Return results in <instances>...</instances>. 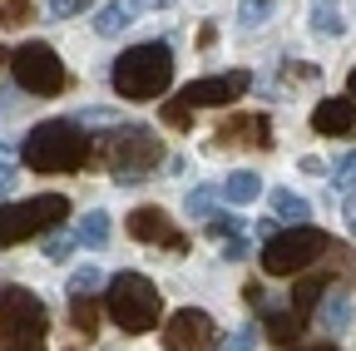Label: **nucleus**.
<instances>
[{
    "label": "nucleus",
    "mask_w": 356,
    "mask_h": 351,
    "mask_svg": "<svg viewBox=\"0 0 356 351\" xmlns=\"http://www.w3.org/2000/svg\"><path fill=\"white\" fill-rule=\"evenodd\" d=\"M89 154H95V144H89V134H84L74 119L35 124L30 134H25V144H20V158L35 173H74V168L89 163Z\"/></svg>",
    "instance_id": "nucleus-1"
},
{
    "label": "nucleus",
    "mask_w": 356,
    "mask_h": 351,
    "mask_svg": "<svg viewBox=\"0 0 356 351\" xmlns=\"http://www.w3.org/2000/svg\"><path fill=\"white\" fill-rule=\"evenodd\" d=\"M109 79H114V95H119V99L149 104V99H159L168 84H173V50L159 45V40L134 45V50H124V55L114 60Z\"/></svg>",
    "instance_id": "nucleus-2"
},
{
    "label": "nucleus",
    "mask_w": 356,
    "mask_h": 351,
    "mask_svg": "<svg viewBox=\"0 0 356 351\" xmlns=\"http://www.w3.org/2000/svg\"><path fill=\"white\" fill-rule=\"evenodd\" d=\"M104 307L109 317L124 327V332H154L159 317H163V302H159V287L144 277V272H119L109 277V292H104Z\"/></svg>",
    "instance_id": "nucleus-3"
},
{
    "label": "nucleus",
    "mask_w": 356,
    "mask_h": 351,
    "mask_svg": "<svg viewBox=\"0 0 356 351\" xmlns=\"http://www.w3.org/2000/svg\"><path fill=\"white\" fill-rule=\"evenodd\" d=\"M44 332H50V312L35 292L25 287L0 292V336L10 351H44Z\"/></svg>",
    "instance_id": "nucleus-4"
},
{
    "label": "nucleus",
    "mask_w": 356,
    "mask_h": 351,
    "mask_svg": "<svg viewBox=\"0 0 356 351\" xmlns=\"http://www.w3.org/2000/svg\"><path fill=\"white\" fill-rule=\"evenodd\" d=\"M337 243L322 233V228H287L277 233L273 243H262V272L267 277H292V272H307L312 262H322Z\"/></svg>",
    "instance_id": "nucleus-5"
},
{
    "label": "nucleus",
    "mask_w": 356,
    "mask_h": 351,
    "mask_svg": "<svg viewBox=\"0 0 356 351\" xmlns=\"http://www.w3.org/2000/svg\"><path fill=\"white\" fill-rule=\"evenodd\" d=\"M70 218V198L65 193H40V198H20V203H0V247L25 243L35 233H50Z\"/></svg>",
    "instance_id": "nucleus-6"
},
{
    "label": "nucleus",
    "mask_w": 356,
    "mask_h": 351,
    "mask_svg": "<svg viewBox=\"0 0 356 351\" xmlns=\"http://www.w3.org/2000/svg\"><path fill=\"white\" fill-rule=\"evenodd\" d=\"M159 163H163L159 134H149V129H119V134H114V144H109V168H114L119 183H144Z\"/></svg>",
    "instance_id": "nucleus-7"
},
{
    "label": "nucleus",
    "mask_w": 356,
    "mask_h": 351,
    "mask_svg": "<svg viewBox=\"0 0 356 351\" xmlns=\"http://www.w3.org/2000/svg\"><path fill=\"white\" fill-rule=\"evenodd\" d=\"M10 70H15V84H20L25 95H35V99H50V95L65 90V65H60V55L44 45V40L20 45L10 55Z\"/></svg>",
    "instance_id": "nucleus-8"
},
{
    "label": "nucleus",
    "mask_w": 356,
    "mask_h": 351,
    "mask_svg": "<svg viewBox=\"0 0 356 351\" xmlns=\"http://www.w3.org/2000/svg\"><path fill=\"white\" fill-rule=\"evenodd\" d=\"M163 346L168 351H213V317L203 307H184L163 322Z\"/></svg>",
    "instance_id": "nucleus-9"
},
{
    "label": "nucleus",
    "mask_w": 356,
    "mask_h": 351,
    "mask_svg": "<svg viewBox=\"0 0 356 351\" xmlns=\"http://www.w3.org/2000/svg\"><path fill=\"white\" fill-rule=\"evenodd\" d=\"M129 238H134V243H154V247H168L173 257H178V252H188V238H184V233H173L168 213H163V208H154V203L129 213Z\"/></svg>",
    "instance_id": "nucleus-10"
},
{
    "label": "nucleus",
    "mask_w": 356,
    "mask_h": 351,
    "mask_svg": "<svg viewBox=\"0 0 356 351\" xmlns=\"http://www.w3.org/2000/svg\"><path fill=\"white\" fill-rule=\"evenodd\" d=\"M252 84V74H208V79H193V84H184V99L188 109H218V104H233L243 90Z\"/></svg>",
    "instance_id": "nucleus-11"
},
{
    "label": "nucleus",
    "mask_w": 356,
    "mask_h": 351,
    "mask_svg": "<svg viewBox=\"0 0 356 351\" xmlns=\"http://www.w3.org/2000/svg\"><path fill=\"white\" fill-rule=\"evenodd\" d=\"M312 129L317 134H356V99L351 95H337V99H322L312 109Z\"/></svg>",
    "instance_id": "nucleus-12"
},
{
    "label": "nucleus",
    "mask_w": 356,
    "mask_h": 351,
    "mask_svg": "<svg viewBox=\"0 0 356 351\" xmlns=\"http://www.w3.org/2000/svg\"><path fill=\"white\" fill-rule=\"evenodd\" d=\"M139 15H144V10L134 6V0H109V6H99V10H95V35L114 40V35H124Z\"/></svg>",
    "instance_id": "nucleus-13"
},
{
    "label": "nucleus",
    "mask_w": 356,
    "mask_h": 351,
    "mask_svg": "<svg viewBox=\"0 0 356 351\" xmlns=\"http://www.w3.org/2000/svg\"><path fill=\"white\" fill-rule=\"evenodd\" d=\"M351 317H356V312H351V292H341V287H332V292L317 302V322H322V332H332V336L346 332Z\"/></svg>",
    "instance_id": "nucleus-14"
},
{
    "label": "nucleus",
    "mask_w": 356,
    "mask_h": 351,
    "mask_svg": "<svg viewBox=\"0 0 356 351\" xmlns=\"http://www.w3.org/2000/svg\"><path fill=\"white\" fill-rule=\"evenodd\" d=\"M267 203H273V213L282 218V223L307 228V213H312V203H307L302 193H292V188H273V193H267Z\"/></svg>",
    "instance_id": "nucleus-15"
},
{
    "label": "nucleus",
    "mask_w": 356,
    "mask_h": 351,
    "mask_svg": "<svg viewBox=\"0 0 356 351\" xmlns=\"http://www.w3.org/2000/svg\"><path fill=\"white\" fill-rule=\"evenodd\" d=\"M228 139H248V144H257V149H267L273 144V124H267V114H248V119H233L228 129H222Z\"/></svg>",
    "instance_id": "nucleus-16"
},
{
    "label": "nucleus",
    "mask_w": 356,
    "mask_h": 351,
    "mask_svg": "<svg viewBox=\"0 0 356 351\" xmlns=\"http://www.w3.org/2000/svg\"><path fill=\"white\" fill-rule=\"evenodd\" d=\"M262 332L273 336L277 346H297V336H302V312H267V322H262Z\"/></svg>",
    "instance_id": "nucleus-17"
},
{
    "label": "nucleus",
    "mask_w": 356,
    "mask_h": 351,
    "mask_svg": "<svg viewBox=\"0 0 356 351\" xmlns=\"http://www.w3.org/2000/svg\"><path fill=\"white\" fill-rule=\"evenodd\" d=\"M312 30L317 35H346V20H341V6L337 0H312Z\"/></svg>",
    "instance_id": "nucleus-18"
},
{
    "label": "nucleus",
    "mask_w": 356,
    "mask_h": 351,
    "mask_svg": "<svg viewBox=\"0 0 356 351\" xmlns=\"http://www.w3.org/2000/svg\"><path fill=\"white\" fill-rule=\"evenodd\" d=\"M327 292H332L327 277H302V282L292 287V312H312V307H317Z\"/></svg>",
    "instance_id": "nucleus-19"
},
{
    "label": "nucleus",
    "mask_w": 356,
    "mask_h": 351,
    "mask_svg": "<svg viewBox=\"0 0 356 351\" xmlns=\"http://www.w3.org/2000/svg\"><path fill=\"white\" fill-rule=\"evenodd\" d=\"M257 193H262L257 173H228V183H222V198H228V203H252Z\"/></svg>",
    "instance_id": "nucleus-20"
},
{
    "label": "nucleus",
    "mask_w": 356,
    "mask_h": 351,
    "mask_svg": "<svg viewBox=\"0 0 356 351\" xmlns=\"http://www.w3.org/2000/svg\"><path fill=\"white\" fill-rule=\"evenodd\" d=\"M273 15H277V0H243L238 6V25L243 30H262Z\"/></svg>",
    "instance_id": "nucleus-21"
},
{
    "label": "nucleus",
    "mask_w": 356,
    "mask_h": 351,
    "mask_svg": "<svg viewBox=\"0 0 356 351\" xmlns=\"http://www.w3.org/2000/svg\"><path fill=\"white\" fill-rule=\"evenodd\" d=\"M79 243H89V247H99V243H109V213H84L79 218Z\"/></svg>",
    "instance_id": "nucleus-22"
},
{
    "label": "nucleus",
    "mask_w": 356,
    "mask_h": 351,
    "mask_svg": "<svg viewBox=\"0 0 356 351\" xmlns=\"http://www.w3.org/2000/svg\"><path fill=\"white\" fill-rule=\"evenodd\" d=\"M99 287H104V272L95 268V262H89V268H79V272L70 277V287H65V292H70V302H74V297H95Z\"/></svg>",
    "instance_id": "nucleus-23"
},
{
    "label": "nucleus",
    "mask_w": 356,
    "mask_h": 351,
    "mask_svg": "<svg viewBox=\"0 0 356 351\" xmlns=\"http://www.w3.org/2000/svg\"><path fill=\"white\" fill-rule=\"evenodd\" d=\"M70 322H74L79 332H95V327H99V302H95V297H74V302H70Z\"/></svg>",
    "instance_id": "nucleus-24"
},
{
    "label": "nucleus",
    "mask_w": 356,
    "mask_h": 351,
    "mask_svg": "<svg viewBox=\"0 0 356 351\" xmlns=\"http://www.w3.org/2000/svg\"><path fill=\"white\" fill-rule=\"evenodd\" d=\"M332 188H337V193H351V188H356V149H346V154L332 163Z\"/></svg>",
    "instance_id": "nucleus-25"
},
{
    "label": "nucleus",
    "mask_w": 356,
    "mask_h": 351,
    "mask_svg": "<svg viewBox=\"0 0 356 351\" xmlns=\"http://www.w3.org/2000/svg\"><path fill=\"white\" fill-rule=\"evenodd\" d=\"M213 203H218V188H213V183H203V188H193V193H188V203H184V208H188L193 218H213Z\"/></svg>",
    "instance_id": "nucleus-26"
},
{
    "label": "nucleus",
    "mask_w": 356,
    "mask_h": 351,
    "mask_svg": "<svg viewBox=\"0 0 356 351\" xmlns=\"http://www.w3.org/2000/svg\"><path fill=\"white\" fill-rule=\"evenodd\" d=\"M257 332L262 327H238V332H228V336L218 341V351H252L257 346Z\"/></svg>",
    "instance_id": "nucleus-27"
},
{
    "label": "nucleus",
    "mask_w": 356,
    "mask_h": 351,
    "mask_svg": "<svg viewBox=\"0 0 356 351\" xmlns=\"http://www.w3.org/2000/svg\"><path fill=\"white\" fill-rule=\"evenodd\" d=\"M40 252L50 257V262H65V257L74 252V238H65V233H50V238L40 243Z\"/></svg>",
    "instance_id": "nucleus-28"
},
{
    "label": "nucleus",
    "mask_w": 356,
    "mask_h": 351,
    "mask_svg": "<svg viewBox=\"0 0 356 351\" xmlns=\"http://www.w3.org/2000/svg\"><path fill=\"white\" fill-rule=\"evenodd\" d=\"M188 119H193V109H188L184 99H173V104H163V124H168V129H188Z\"/></svg>",
    "instance_id": "nucleus-29"
},
{
    "label": "nucleus",
    "mask_w": 356,
    "mask_h": 351,
    "mask_svg": "<svg viewBox=\"0 0 356 351\" xmlns=\"http://www.w3.org/2000/svg\"><path fill=\"white\" fill-rule=\"evenodd\" d=\"M25 15H30V0H0V20H6V25H15Z\"/></svg>",
    "instance_id": "nucleus-30"
},
{
    "label": "nucleus",
    "mask_w": 356,
    "mask_h": 351,
    "mask_svg": "<svg viewBox=\"0 0 356 351\" xmlns=\"http://www.w3.org/2000/svg\"><path fill=\"white\" fill-rule=\"evenodd\" d=\"M233 233H238L233 218H208V238H233Z\"/></svg>",
    "instance_id": "nucleus-31"
},
{
    "label": "nucleus",
    "mask_w": 356,
    "mask_h": 351,
    "mask_svg": "<svg viewBox=\"0 0 356 351\" xmlns=\"http://www.w3.org/2000/svg\"><path fill=\"white\" fill-rule=\"evenodd\" d=\"M89 0H50V15H79Z\"/></svg>",
    "instance_id": "nucleus-32"
},
{
    "label": "nucleus",
    "mask_w": 356,
    "mask_h": 351,
    "mask_svg": "<svg viewBox=\"0 0 356 351\" xmlns=\"http://www.w3.org/2000/svg\"><path fill=\"white\" fill-rule=\"evenodd\" d=\"M222 257H228V262L248 257V243H243V238H228V243H222Z\"/></svg>",
    "instance_id": "nucleus-33"
},
{
    "label": "nucleus",
    "mask_w": 356,
    "mask_h": 351,
    "mask_svg": "<svg viewBox=\"0 0 356 351\" xmlns=\"http://www.w3.org/2000/svg\"><path fill=\"white\" fill-rule=\"evenodd\" d=\"M10 188H15V168L0 163V193H10Z\"/></svg>",
    "instance_id": "nucleus-34"
},
{
    "label": "nucleus",
    "mask_w": 356,
    "mask_h": 351,
    "mask_svg": "<svg viewBox=\"0 0 356 351\" xmlns=\"http://www.w3.org/2000/svg\"><path fill=\"white\" fill-rule=\"evenodd\" d=\"M346 228H351V238H356V198L346 203Z\"/></svg>",
    "instance_id": "nucleus-35"
},
{
    "label": "nucleus",
    "mask_w": 356,
    "mask_h": 351,
    "mask_svg": "<svg viewBox=\"0 0 356 351\" xmlns=\"http://www.w3.org/2000/svg\"><path fill=\"white\" fill-rule=\"evenodd\" d=\"M134 6H139V10H149V6H159V10H163V6H173V0H134Z\"/></svg>",
    "instance_id": "nucleus-36"
},
{
    "label": "nucleus",
    "mask_w": 356,
    "mask_h": 351,
    "mask_svg": "<svg viewBox=\"0 0 356 351\" xmlns=\"http://www.w3.org/2000/svg\"><path fill=\"white\" fill-rule=\"evenodd\" d=\"M346 95H351V99H356V70H351V74H346Z\"/></svg>",
    "instance_id": "nucleus-37"
},
{
    "label": "nucleus",
    "mask_w": 356,
    "mask_h": 351,
    "mask_svg": "<svg viewBox=\"0 0 356 351\" xmlns=\"http://www.w3.org/2000/svg\"><path fill=\"white\" fill-rule=\"evenodd\" d=\"M307 351H337V346H332V341H322V346H307Z\"/></svg>",
    "instance_id": "nucleus-38"
},
{
    "label": "nucleus",
    "mask_w": 356,
    "mask_h": 351,
    "mask_svg": "<svg viewBox=\"0 0 356 351\" xmlns=\"http://www.w3.org/2000/svg\"><path fill=\"white\" fill-rule=\"evenodd\" d=\"M0 65H6V50H0Z\"/></svg>",
    "instance_id": "nucleus-39"
}]
</instances>
